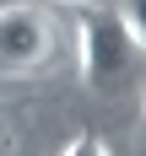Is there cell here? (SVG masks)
Returning <instances> with one entry per match:
<instances>
[{
  "mask_svg": "<svg viewBox=\"0 0 146 156\" xmlns=\"http://www.w3.org/2000/svg\"><path fill=\"white\" fill-rule=\"evenodd\" d=\"M54 5H70V11H119V0H54Z\"/></svg>",
  "mask_w": 146,
  "mask_h": 156,
  "instance_id": "4",
  "label": "cell"
},
{
  "mask_svg": "<svg viewBox=\"0 0 146 156\" xmlns=\"http://www.w3.org/2000/svg\"><path fill=\"white\" fill-rule=\"evenodd\" d=\"M6 151H11V129L0 124V156H6Z\"/></svg>",
  "mask_w": 146,
  "mask_h": 156,
  "instance_id": "5",
  "label": "cell"
},
{
  "mask_svg": "<svg viewBox=\"0 0 146 156\" xmlns=\"http://www.w3.org/2000/svg\"><path fill=\"white\" fill-rule=\"evenodd\" d=\"M60 156H114V151H108L103 140H97L92 129H81V135H70V145H65Z\"/></svg>",
  "mask_w": 146,
  "mask_h": 156,
  "instance_id": "3",
  "label": "cell"
},
{
  "mask_svg": "<svg viewBox=\"0 0 146 156\" xmlns=\"http://www.w3.org/2000/svg\"><path fill=\"white\" fill-rule=\"evenodd\" d=\"M49 59H54V16L27 0L0 5V81L32 76Z\"/></svg>",
  "mask_w": 146,
  "mask_h": 156,
  "instance_id": "2",
  "label": "cell"
},
{
  "mask_svg": "<svg viewBox=\"0 0 146 156\" xmlns=\"http://www.w3.org/2000/svg\"><path fill=\"white\" fill-rule=\"evenodd\" d=\"M141 22L130 11H76V54H81V81L97 97L125 92L141 70Z\"/></svg>",
  "mask_w": 146,
  "mask_h": 156,
  "instance_id": "1",
  "label": "cell"
}]
</instances>
